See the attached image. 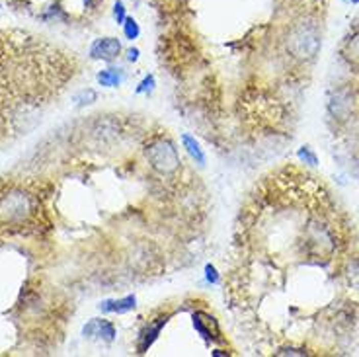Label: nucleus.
I'll return each instance as SVG.
<instances>
[{"mask_svg":"<svg viewBox=\"0 0 359 357\" xmlns=\"http://www.w3.org/2000/svg\"><path fill=\"white\" fill-rule=\"evenodd\" d=\"M98 82L102 84V86H108V88H111V86H117L121 82V74L115 70V68H106V70H102L98 74Z\"/></svg>","mask_w":359,"mask_h":357,"instance_id":"8","label":"nucleus"},{"mask_svg":"<svg viewBox=\"0 0 359 357\" xmlns=\"http://www.w3.org/2000/svg\"><path fill=\"white\" fill-rule=\"evenodd\" d=\"M135 302L137 299L129 295V297H125V299H119V301H104L100 302V311H104V313H129L135 309Z\"/></svg>","mask_w":359,"mask_h":357,"instance_id":"6","label":"nucleus"},{"mask_svg":"<svg viewBox=\"0 0 359 357\" xmlns=\"http://www.w3.org/2000/svg\"><path fill=\"white\" fill-rule=\"evenodd\" d=\"M182 143H184V146L187 148L189 157L194 158L197 164H205V155H203L201 146H199V143H197L194 137H189V135H184V137H182Z\"/></svg>","mask_w":359,"mask_h":357,"instance_id":"7","label":"nucleus"},{"mask_svg":"<svg viewBox=\"0 0 359 357\" xmlns=\"http://www.w3.org/2000/svg\"><path fill=\"white\" fill-rule=\"evenodd\" d=\"M123 30H125V35H127V39H137V35H139V26L137 22L133 20V18H125V22H123Z\"/></svg>","mask_w":359,"mask_h":357,"instance_id":"9","label":"nucleus"},{"mask_svg":"<svg viewBox=\"0 0 359 357\" xmlns=\"http://www.w3.org/2000/svg\"><path fill=\"white\" fill-rule=\"evenodd\" d=\"M113 16H115L117 23L125 22V8H123V4H121V2H117V4H115V8H113Z\"/></svg>","mask_w":359,"mask_h":357,"instance_id":"11","label":"nucleus"},{"mask_svg":"<svg viewBox=\"0 0 359 357\" xmlns=\"http://www.w3.org/2000/svg\"><path fill=\"white\" fill-rule=\"evenodd\" d=\"M77 72V59L41 37L0 32V143L26 133Z\"/></svg>","mask_w":359,"mask_h":357,"instance_id":"1","label":"nucleus"},{"mask_svg":"<svg viewBox=\"0 0 359 357\" xmlns=\"http://www.w3.org/2000/svg\"><path fill=\"white\" fill-rule=\"evenodd\" d=\"M299 157L303 158L306 164H310V166H315L316 164V157L310 152V148H306V146H303V148L299 150Z\"/></svg>","mask_w":359,"mask_h":357,"instance_id":"10","label":"nucleus"},{"mask_svg":"<svg viewBox=\"0 0 359 357\" xmlns=\"http://www.w3.org/2000/svg\"><path fill=\"white\" fill-rule=\"evenodd\" d=\"M121 53V43L115 37H104L94 41L90 47V57L92 59H102V61H111Z\"/></svg>","mask_w":359,"mask_h":357,"instance_id":"3","label":"nucleus"},{"mask_svg":"<svg viewBox=\"0 0 359 357\" xmlns=\"http://www.w3.org/2000/svg\"><path fill=\"white\" fill-rule=\"evenodd\" d=\"M153 86H154V79L153 76H149V79L142 80L141 86L137 88V92H147V90H153Z\"/></svg>","mask_w":359,"mask_h":357,"instance_id":"13","label":"nucleus"},{"mask_svg":"<svg viewBox=\"0 0 359 357\" xmlns=\"http://www.w3.org/2000/svg\"><path fill=\"white\" fill-rule=\"evenodd\" d=\"M166 318L168 316H164V318H158V322L154 324V326H147L145 330L141 332L139 336V351H147L149 347L153 346V342L156 340V336L160 334V330H162V326L166 324Z\"/></svg>","mask_w":359,"mask_h":357,"instance_id":"5","label":"nucleus"},{"mask_svg":"<svg viewBox=\"0 0 359 357\" xmlns=\"http://www.w3.org/2000/svg\"><path fill=\"white\" fill-rule=\"evenodd\" d=\"M39 213V201L20 188L0 191V228L18 231Z\"/></svg>","mask_w":359,"mask_h":357,"instance_id":"2","label":"nucleus"},{"mask_svg":"<svg viewBox=\"0 0 359 357\" xmlns=\"http://www.w3.org/2000/svg\"><path fill=\"white\" fill-rule=\"evenodd\" d=\"M137 57H139V51H137V49H131L129 53H127V59H129V61H137Z\"/></svg>","mask_w":359,"mask_h":357,"instance_id":"14","label":"nucleus"},{"mask_svg":"<svg viewBox=\"0 0 359 357\" xmlns=\"http://www.w3.org/2000/svg\"><path fill=\"white\" fill-rule=\"evenodd\" d=\"M84 336L92 338V336H98V338H104L106 342H111L115 338V328L113 324L108 322V320H90V322L84 326Z\"/></svg>","mask_w":359,"mask_h":357,"instance_id":"4","label":"nucleus"},{"mask_svg":"<svg viewBox=\"0 0 359 357\" xmlns=\"http://www.w3.org/2000/svg\"><path fill=\"white\" fill-rule=\"evenodd\" d=\"M96 2H98V0H86V4H88V6H94Z\"/></svg>","mask_w":359,"mask_h":357,"instance_id":"15","label":"nucleus"},{"mask_svg":"<svg viewBox=\"0 0 359 357\" xmlns=\"http://www.w3.org/2000/svg\"><path fill=\"white\" fill-rule=\"evenodd\" d=\"M205 273H207V281H211V283H217V281H219L217 269L213 268V266H207Z\"/></svg>","mask_w":359,"mask_h":357,"instance_id":"12","label":"nucleus"}]
</instances>
